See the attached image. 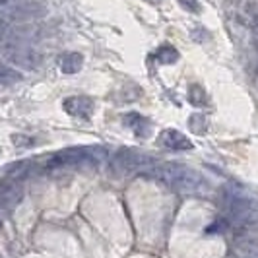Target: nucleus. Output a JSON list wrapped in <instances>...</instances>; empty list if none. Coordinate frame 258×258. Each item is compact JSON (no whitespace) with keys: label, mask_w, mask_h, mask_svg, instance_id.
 <instances>
[{"label":"nucleus","mask_w":258,"mask_h":258,"mask_svg":"<svg viewBox=\"0 0 258 258\" xmlns=\"http://www.w3.org/2000/svg\"><path fill=\"white\" fill-rule=\"evenodd\" d=\"M60 70L64 72V74H76L82 70V66H84V56L82 54H78V52H66L64 56L60 58Z\"/></svg>","instance_id":"obj_9"},{"label":"nucleus","mask_w":258,"mask_h":258,"mask_svg":"<svg viewBox=\"0 0 258 258\" xmlns=\"http://www.w3.org/2000/svg\"><path fill=\"white\" fill-rule=\"evenodd\" d=\"M239 20L243 26L258 35V2H246L239 12Z\"/></svg>","instance_id":"obj_8"},{"label":"nucleus","mask_w":258,"mask_h":258,"mask_svg":"<svg viewBox=\"0 0 258 258\" xmlns=\"http://www.w3.org/2000/svg\"><path fill=\"white\" fill-rule=\"evenodd\" d=\"M18 4H20V0H0V12H6V10H10Z\"/></svg>","instance_id":"obj_16"},{"label":"nucleus","mask_w":258,"mask_h":258,"mask_svg":"<svg viewBox=\"0 0 258 258\" xmlns=\"http://www.w3.org/2000/svg\"><path fill=\"white\" fill-rule=\"evenodd\" d=\"M177 2L188 12H200V2L198 0H177Z\"/></svg>","instance_id":"obj_15"},{"label":"nucleus","mask_w":258,"mask_h":258,"mask_svg":"<svg viewBox=\"0 0 258 258\" xmlns=\"http://www.w3.org/2000/svg\"><path fill=\"white\" fill-rule=\"evenodd\" d=\"M22 72H18L16 68L6 64H0V90H6V88H12L16 84L22 82Z\"/></svg>","instance_id":"obj_10"},{"label":"nucleus","mask_w":258,"mask_h":258,"mask_svg":"<svg viewBox=\"0 0 258 258\" xmlns=\"http://www.w3.org/2000/svg\"><path fill=\"white\" fill-rule=\"evenodd\" d=\"M155 58L161 64H173V62H177L179 52H177L175 47H171V45H163V47H159V51L155 52Z\"/></svg>","instance_id":"obj_12"},{"label":"nucleus","mask_w":258,"mask_h":258,"mask_svg":"<svg viewBox=\"0 0 258 258\" xmlns=\"http://www.w3.org/2000/svg\"><path fill=\"white\" fill-rule=\"evenodd\" d=\"M233 252L237 258H258V225L235 235Z\"/></svg>","instance_id":"obj_4"},{"label":"nucleus","mask_w":258,"mask_h":258,"mask_svg":"<svg viewBox=\"0 0 258 258\" xmlns=\"http://www.w3.org/2000/svg\"><path fill=\"white\" fill-rule=\"evenodd\" d=\"M188 99H190V103L192 105H204V101H206V93H204V90H202L200 86H192L190 91H188Z\"/></svg>","instance_id":"obj_13"},{"label":"nucleus","mask_w":258,"mask_h":258,"mask_svg":"<svg viewBox=\"0 0 258 258\" xmlns=\"http://www.w3.org/2000/svg\"><path fill=\"white\" fill-rule=\"evenodd\" d=\"M126 124H128L130 128L134 130L138 136H148L150 134V130H152V124L144 118L142 115H138V113H130V115H126Z\"/></svg>","instance_id":"obj_11"},{"label":"nucleus","mask_w":258,"mask_h":258,"mask_svg":"<svg viewBox=\"0 0 258 258\" xmlns=\"http://www.w3.org/2000/svg\"><path fill=\"white\" fill-rule=\"evenodd\" d=\"M148 163V159L144 155L136 154L132 150H120L113 157V165L120 171H138Z\"/></svg>","instance_id":"obj_6"},{"label":"nucleus","mask_w":258,"mask_h":258,"mask_svg":"<svg viewBox=\"0 0 258 258\" xmlns=\"http://www.w3.org/2000/svg\"><path fill=\"white\" fill-rule=\"evenodd\" d=\"M22 184L20 179H12V177H6L0 182V210L4 212H14L16 206L22 202Z\"/></svg>","instance_id":"obj_3"},{"label":"nucleus","mask_w":258,"mask_h":258,"mask_svg":"<svg viewBox=\"0 0 258 258\" xmlns=\"http://www.w3.org/2000/svg\"><path fill=\"white\" fill-rule=\"evenodd\" d=\"M159 142L163 144L165 148H169V150H175V152L190 150V148H192V142H190L184 134H181L179 130H163Z\"/></svg>","instance_id":"obj_7"},{"label":"nucleus","mask_w":258,"mask_h":258,"mask_svg":"<svg viewBox=\"0 0 258 258\" xmlns=\"http://www.w3.org/2000/svg\"><path fill=\"white\" fill-rule=\"evenodd\" d=\"M62 107H64V111L70 116H74V118H82V120L90 118L91 113H93V101H91L90 97H84V95L66 97Z\"/></svg>","instance_id":"obj_5"},{"label":"nucleus","mask_w":258,"mask_h":258,"mask_svg":"<svg viewBox=\"0 0 258 258\" xmlns=\"http://www.w3.org/2000/svg\"><path fill=\"white\" fill-rule=\"evenodd\" d=\"M150 177H154L155 181L163 182L171 186L173 190L182 194H194L198 192L204 184V179L200 173H196L194 169L181 165V163H161V165H154L148 169Z\"/></svg>","instance_id":"obj_1"},{"label":"nucleus","mask_w":258,"mask_h":258,"mask_svg":"<svg viewBox=\"0 0 258 258\" xmlns=\"http://www.w3.org/2000/svg\"><path fill=\"white\" fill-rule=\"evenodd\" d=\"M12 142H14V146H18V148H26V146H33L35 140L29 138V136H24V134H12Z\"/></svg>","instance_id":"obj_14"},{"label":"nucleus","mask_w":258,"mask_h":258,"mask_svg":"<svg viewBox=\"0 0 258 258\" xmlns=\"http://www.w3.org/2000/svg\"><path fill=\"white\" fill-rule=\"evenodd\" d=\"M105 148H68L47 159L49 169L78 167V165H97L105 159Z\"/></svg>","instance_id":"obj_2"}]
</instances>
